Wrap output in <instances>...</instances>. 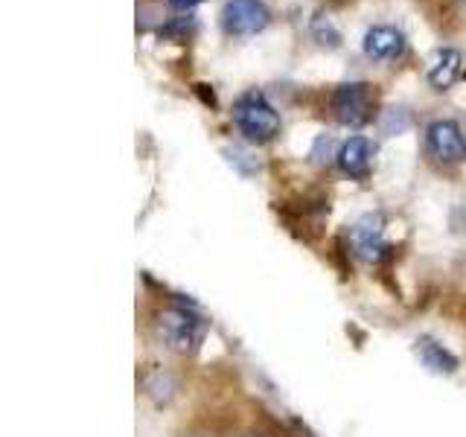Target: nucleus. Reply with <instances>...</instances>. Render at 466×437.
<instances>
[{
  "label": "nucleus",
  "instance_id": "f257e3e1",
  "mask_svg": "<svg viewBox=\"0 0 466 437\" xmlns=\"http://www.w3.org/2000/svg\"><path fill=\"white\" fill-rule=\"evenodd\" d=\"M157 339L164 341V347H169L172 353H196L198 344L204 341V332H208V324L196 310H187V306H167V310L157 312L155 320Z\"/></svg>",
  "mask_w": 466,
  "mask_h": 437
},
{
  "label": "nucleus",
  "instance_id": "f03ea898",
  "mask_svg": "<svg viewBox=\"0 0 466 437\" xmlns=\"http://www.w3.org/2000/svg\"><path fill=\"white\" fill-rule=\"evenodd\" d=\"M233 123H237L239 135L251 143H268L280 135V114L274 111L271 102L257 94V91H248L242 94L237 102H233Z\"/></svg>",
  "mask_w": 466,
  "mask_h": 437
},
{
  "label": "nucleus",
  "instance_id": "7ed1b4c3",
  "mask_svg": "<svg viewBox=\"0 0 466 437\" xmlns=\"http://www.w3.org/2000/svg\"><path fill=\"white\" fill-rule=\"evenodd\" d=\"M376 91L368 82H344L332 91V114L341 126L359 128L373 117Z\"/></svg>",
  "mask_w": 466,
  "mask_h": 437
},
{
  "label": "nucleus",
  "instance_id": "20e7f679",
  "mask_svg": "<svg viewBox=\"0 0 466 437\" xmlns=\"http://www.w3.org/2000/svg\"><path fill=\"white\" fill-rule=\"evenodd\" d=\"M271 15L262 0H225L222 6V26L233 38L257 36L268 26Z\"/></svg>",
  "mask_w": 466,
  "mask_h": 437
},
{
  "label": "nucleus",
  "instance_id": "39448f33",
  "mask_svg": "<svg viewBox=\"0 0 466 437\" xmlns=\"http://www.w3.org/2000/svg\"><path fill=\"white\" fill-rule=\"evenodd\" d=\"M347 237H350V251H353L361 262H379L388 251L385 218L379 213H364L361 218H356Z\"/></svg>",
  "mask_w": 466,
  "mask_h": 437
},
{
  "label": "nucleus",
  "instance_id": "423d86ee",
  "mask_svg": "<svg viewBox=\"0 0 466 437\" xmlns=\"http://www.w3.org/2000/svg\"><path fill=\"white\" fill-rule=\"evenodd\" d=\"M426 152L437 164H461L466 158V140L455 120H434L426 126Z\"/></svg>",
  "mask_w": 466,
  "mask_h": 437
},
{
  "label": "nucleus",
  "instance_id": "0eeeda50",
  "mask_svg": "<svg viewBox=\"0 0 466 437\" xmlns=\"http://www.w3.org/2000/svg\"><path fill=\"white\" fill-rule=\"evenodd\" d=\"M361 47H364V56L373 58V62H397V58L405 53V36L397 26L379 24L364 33Z\"/></svg>",
  "mask_w": 466,
  "mask_h": 437
},
{
  "label": "nucleus",
  "instance_id": "6e6552de",
  "mask_svg": "<svg viewBox=\"0 0 466 437\" xmlns=\"http://www.w3.org/2000/svg\"><path fill=\"white\" fill-rule=\"evenodd\" d=\"M373 155L376 149L368 137H350L347 143H341L335 160H339L341 172L350 175V178H368V172L373 167Z\"/></svg>",
  "mask_w": 466,
  "mask_h": 437
},
{
  "label": "nucleus",
  "instance_id": "1a4fd4ad",
  "mask_svg": "<svg viewBox=\"0 0 466 437\" xmlns=\"http://www.w3.org/2000/svg\"><path fill=\"white\" fill-rule=\"evenodd\" d=\"M461 70H463V56L451 47H443L429 58L426 79L434 91H449V87L461 79Z\"/></svg>",
  "mask_w": 466,
  "mask_h": 437
},
{
  "label": "nucleus",
  "instance_id": "9d476101",
  "mask_svg": "<svg viewBox=\"0 0 466 437\" xmlns=\"http://www.w3.org/2000/svg\"><path fill=\"white\" fill-rule=\"evenodd\" d=\"M417 356L426 364L431 373H455L458 371V359L449 353L443 344H437L434 339H417Z\"/></svg>",
  "mask_w": 466,
  "mask_h": 437
},
{
  "label": "nucleus",
  "instance_id": "9b49d317",
  "mask_svg": "<svg viewBox=\"0 0 466 437\" xmlns=\"http://www.w3.org/2000/svg\"><path fill=\"white\" fill-rule=\"evenodd\" d=\"M169 4H172L175 9H193V6L204 4V0H169Z\"/></svg>",
  "mask_w": 466,
  "mask_h": 437
}]
</instances>
